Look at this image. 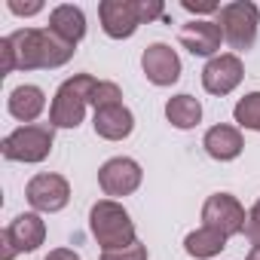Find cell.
Wrapping results in <instances>:
<instances>
[{
	"instance_id": "cell-1",
	"label": "cell",
	"mask_w": 260,
	"mask_h": 260,
	"mask_svg": "<svg viewBox=\"0 0 260 260\" xmlns=\"http://www.w3.org/2000/svg\"><path fill=\"white\" fill-rule=\"evenodd\" d=\"M77 46L64 43L49 28H22L0 40L4 55V74L13 71H52L74 58Z\"/></svg>"
},
{
	"instance_id": "cell-2",
	"label": "cell",
	"mask_w": 260,
	"mask_h": 260,
	"mask_svg": "<svg viewBox=\"0 0 260 260\" xmlns=\"http://www.w3.org/2000/svg\"><path fill=\"white\" fill-rule=\"evenodd\" d=\"M89 230L101 251H119L135 245V223L116 199H98L89 211Z\"/></svg>"
},
{
	"instance_id": "cell-3",
	"label": "cell",
	"mask_w": 260,
	"mask_h": 260,
	"mask_svg": "<svg viewBox=\"0 0 260 260\" xmlns=\"http://www.w3.org/2000/svg\"><path fill=\"white\" fill-rule=\"evenodd\" d=\"M95 77L92 74H74L68 77L55 98H52V107H49V122L52 128H77L86 116V107L92 101V89H95Z\"/></svg>"
},
{
	"instance_id": "cell-4",
	"label": "cell",
	"mask_w": 260,
	"mask_h": 260,
	"mask_svg": "<svg viewBox=\"0 0 260 260\" xmlns=\"http://www.w3.org/2000/svg\"><path fill=\"white\" fill-rule=\"evenodd\" d=\"M52 144H55L52 122H31L19 125L16 132H10L0 141V153L10 162H43L52 153Z\"/></svg>"
},
{
	"instance_id": "cell-5",
	"label": "cell",
	"mask_w": 260,
	"mask_h": 260,
	"mask_svg": "<svg viewBox=\"0 0 260 260\" xmlns=\"http://www.w3.org/2000/svg\"><path fill=\"white\" fill-rule=\"evenodd\" d=\"M217 25L223 31V40L236 49L245 52L254 46L257 40V25H260V10L251 0H233V4H223L217 13Z\"/></svg>"
},
{
	"instance_id": "cell-6",
	"label": "cell",
	"mask_w": 260,
	"mask_h": 260,
	"mask_svg": "<svg viewBox=\"0 0 260 260\" xmlns=\"http://www.w3.org/2000/svg\"><path fill=\"white\" fill-rule=\"evenodd\" d=\"M46 239V223L40 214L28 211V214H19L4 233H0V245H4V254L0 260H13L16 254H31L43 245Z\"/></svg>"
},
{
	"instance_id": "cell-7",
	"label": "cell",
	"mask_w": 260,
	"mask_h": 260,
	"mask_svg": "<svg viewBox=\"0 0 260 260\" xmlns=\"http://www.w3.org/2000/svg\"><path fill=\"white\" fill-rule=\"evenodd\" d=\"M245 220H248V214L233 193H211L202 205V226H211V230L223 233L226 239L245 233Z\"/></svg>"
},
{
	"instance_id": "cell-8",
	"label": "cell",
	"mask_w": 260,
	"mask_h": 260,
	"mask_svg": "<svg viewBox=\"0 0 260 260\" xmlns=\"http://www.w3.org/2000/svg\"><path fill=\"white\" fill-rule=\"evenodd\" d=\"M25 196H28V202H31L34 211L55 214V211H61L71 202V184L61 175H55V172H40V175H34L28 181Z\"/></svg>"
},
{
	"instance_id": "cell-9",
	"label": "cell",
	"mask_w": 260,
	"mask_h": 260,
	"mask_svg": "<svg viewBox=\"0 0 260 260\" xmlns=\"http://www.w3.org/2000/svg\"><path fill=\"white\" fill-rule=\"evenodd\" d=\"M101 28L110 40H125L144 25L141 19V0H101L98 4Z\"/></svg>"
},
{
	"instance_id": "cell-10",
	"label": "cell",
	"mask_w": 260,
	"mask_h": 260,
	"mask_svg": "<svg viewBox=\"0 0 260 260\" xmlns=\"http://www.w3.org/2000/svg\"><path fill=\"white\" fill-rule=\"evenodd\" d=\"M144 181V172L135 159L128 156H113L98 169V184L104 190V196H132Z\"/></svg>"
},
{
	"instance_id": "cell-11",
	"label": "cell",
	"mask_w": 260,
	"mask_h": 260,
	"mask_svg": "<svg viewBox=\"0 0 260 260\" xmlns=\"http://www.w3.org/2000/svg\"><path fill=\"white\" fill-rule=\"evenodd\" d=\"M242 80H245V64H242V58L236 52L214 55L202 68V86L211 95H230Z\"/></svg>"
},
{
	"instance_id": "cell-12",
	"label": "cell",
	"mask_w": 260,
	"mask_h": 260,
	"mask_svg": "<svg viewBox=\"0 0 260 260\" xmlns=\"http://www.w3.org/2000/svg\"><path fill=\"white\" fill-rule=\"evenodd\" d=\"M141 68L153 86H175L181 80V58L169 43H150L141 55Z\"/></svg>"
},
{
	"instance_id": "cell-13",
	"label": "cell",
	"mask_w": 260,
	"mask_h": 260,
	"mask_svg": "<svg viewBox=\"0 0 260 260\" xmlns=\"http://www.w3.org/2000/svg\"><path fill=\"white\" fill-rule=\"evenodd\" d=\"M181 46L190 52V55H199V58H214L220 43H223V31L217 22H208V19H193L181 28L178 34Z\"/></svg>"
},
{
	"instance_id": "cell-14",
	"label": "cell",
	"mask_w": 260,
	"mask_h": 260,
	"mask_svg": "<svg viewBox=\"0 0 260 260\" xmlns=\"http://www.w3.org/2000/svg\"><path fill=\"white\" fill-rule=\"evenodd\" d=\"M95 135L104 138V141H122L132 135V128H135V116L132 110H128L125 104H113V107H101L95 110Z\"/></svg>"
},
{
	"instance_id": "cell-15",
	"label": "cell",
	"mask_w": 260,
	"mask_h": 260,
	"mask_svg": "<svg viewBox=\"0 0 260 260\" xmlns=\"http://www.w3.org/2000/svg\"><path fill=\"white\" fill-rule=\"evenodd\" d=\"M202 147H205V153H208L211 159H217V162H230V159H236V156L242 153L245 141H242V132H239L236 125L220 122V125H211L208 132H205Z\"/></svg>"
},
{
	"instance_id": "cell-16",
	"label": "cell",
	"mask_w": 260,
	"mask_h": 260,
	"mask_svg": "<svg viewBox=\"0 0 260 260\" xmlns=\"http://www.w3.org/2000/svg\"><path fill=\"white\" fill-rule=\"evenodd\" d=\"M49 31L58 34L64 43L77 46V43L86 37V16H83V10L74 7V4H61V7H55V10L49 13Z\"/></svg>"
},
{
	"instance_id": "cell-17",
	"label": "cell",
	"mask_w": 260,
	"mask_h": 260,
	"mask_svg": "<svg viewBox=\"0 0 260 260\" xmlns=\"http://www.w3.org/2000/svg\"><path fill=\"white\" fill-rule=\"evenodd\" d=\"M10 113L19 119V122H25V125H31L40 113H43V107H46V95H43V89L40 86H31V83H25V86H16L13 92H10Z\"/></svg>"
},
{
	"instance_id": "cell-18",
	"label": "cell",
	"mask_w": 260,
	"mask_h": 260,
	"mask_svg": "<svg viewBox=\"0 0 260 260\" xmlns=\"http://www.w3.org/2000/svg\"><path fill=\"white\" fill-rule=\"evenodd\" d=\"M226 248V236L211 230V226H199L193 233H187L184 239V251L196 260H208V257H217L220 251Z\"/></svg>"
},
{
	"instance_id": "cell-19",
	"label": "cell",
	"mask_w": 260,
	"mask_h": 260,
	"mask_svg": "<svg viewBox=\"0 0 260 260\" xmlns=\"http://www.w3.org/2000/svg\"><path fill=\"white\" fill-rule=\"evenodd\" d=\"M166 119L175 128H193L202 119V104L193 95H175L166 101Z\"/></svg>"
},
{
	"instance_id": "cell-20",
	"label": "cell",
	"mask_w": 260,
	"mask_h": 260,
	"mask_svg": "<svg viewBox=\"0 0 260 260\" xmlns=\"http://www.w3.org/2000/svg\"><path fill=\"white\" fill-rule=\"evenodd\" d=\"M233 116L242 128L260 132V92H248L245 98H239V104L233 107Z\"/></svg>"
},
{
	"instance_id": "cell-21",
	"label": "cell",
	"mask_w": 260,
	"mask_h": 260,
	"mask_svg": "<svg viewBox=\"0 0 260 260\" xmlns=\"http://www.w3.org/2000/svg\"><path fill=\"white\" fill-rule=\"evenodd\" d=\"M95 110H101V107H113V104H122V92H119V86L116 83H110V80H98L95 83V89H92V101H89Z\"/></svg>"
},
{
	"instance_id": "cell-22",
	"label": "cell",
	"mask_w": 260,
	"mask_h": 260,
	"mask_svg": "<svg viewBox=\"0 0 260 260\" xmlns=\"http://www.w3.org/2000/svg\"><path fill=\"white\" fill-rule=\"evenodd\" d=\"M101 260H147V248L141 242H135L119 251H101Z\"/></svg>"
},
{
	"instance_id": "cell-23",
	"label": "cell",
	"mask_w": 260,
	"mask_h": 260,
	"mask_svg": "<svg viewBox=\"0 0 260 260\" xmlns=\"http://www.w3.org/2000/svg\"><path fill=\"white\" fill-rule=\"evenodd\" d=\"M245 239L251 245H260V199L251 205L248 211V220H245Z\"/></svg>"
},
{
	"instance_id": "cell-24",
	"label": "cell",
	"mask_w": 260,
	"mask_h": 260,
	"mask_svg": "<svg viewBox=\"0 0 260 260\" xmlns=\"http://www.w3.org/2000/svg\"><path fill=\"white\" fill-rule=\"evenodd\" d=\"M181 7L193 16H211V13H220V4L214 0H181Z\"/></svg>"
},
{
	"instance_id": "cell-25",
	"label": "cell",
	"mask_w": 260,
	"mask_h": 260,
	"mask_svg": "<svg viewBox=\"0 0 260 260\" xmlns=\"http://www.w3.org/2000/svg\"><path fill=\"white\" fill-rule=\"evenodd\" d=\"M10 13H16V16H37L40 10H43V4L40 0H31V4H22V0H10Z\"/></svg>"
},
{
	"instance_id": "cell-26",
	"label": "cell",
	"mask_w": 260,
	"mask_h": 260,
	"mask_svg": "<svg viewBox=\"0 0 260 260\" xmlns=\"http://www.w3.org/2000/svg\"><path fill=\"white\" fill-rule=\"evenodd\" d=\"M166 10H162V4H156V0H147V4H144V0H141V19L144 22H153V19H159Z\"/></svg>"
},
{
	"instance_id": "cell-27",
	"label": "cell",
	"mask_w": 260,
	"mask_h": 260,
	"mask_svg": "<svg viewBox=\"0 0 260 260\" xmlns=\"http://www.w3.org/2000/svg\"><path fill=\"white\" fill-rule=\"evenodd\" d=\"M46 260H80V254L71 251V248H52V251L46 254Z\"/></svg>"
},
{
	"instance_id": "cell-28",
	"label": "cell",
	"mask_w": 260,
	"mask_h": 260,
	"mask_svg": "<svg viewBox=\"0 0 260 260\" xmlns=\"http://www.w3.org/2000/svg\"><path fill=\"white\" fill-rule=\"evenodd\" d=\"M245 260H260V245H254V248L248 251V257H245Z\"/></svg>"
}]
</instances>
